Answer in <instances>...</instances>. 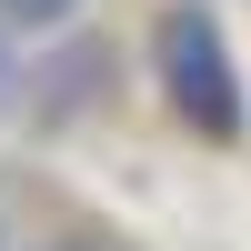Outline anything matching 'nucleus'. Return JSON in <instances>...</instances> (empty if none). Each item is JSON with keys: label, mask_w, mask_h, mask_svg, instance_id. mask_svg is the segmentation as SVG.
Masks as SVG:
<instances>
[{"label": "nucleus", "mask_w": 251, "mask_h": 251, "mask_svg": "<svg viewBox=\"0 0 251 251\" xmlns=\"http://www.w3.org/2000/svg\"><path fill=\"white\" fill-rule=\"evenodd\" d=\"M151 80H161L181 131H201V141L251 131V80H241V50H231L211 0H161L151 10Z\"/></svg>", "instance_id": "nucleus-1"}, {"label": "nucleus", "mask_w": 251, "mask_h": 251, "mask_svg": "<svg viewBox=\"0 0 251 251\" xmlns=\"http://www.w3.org/2000/svg\"><path fill=\"white\" fill-rule=\"evenodd\" d=\"M121 60L100 50L91 30H60V40H40V71H30V111L40 121H91L100 111V80H111Z\"/></svg>", "instance_id": "nucleus-2"}, {"label": "nucleus", "mask_w": 251, "mask_h": 251, "mask_svg": "<svg viewBox=\"0 0 251 251\" xmlns=\"http://www.w3.org/2000/svg\"><path fill=\"white\" fill-rule=\"evenodd\" d=\"M80 10L91 0H0V30L10 40H60V30H80Z\"/></svg>", "instance_id": "nucleus-3"}, {"label": "nucleus", "mask_w": 251, "mask_h": 251, "mask_svg": "<svg viewBox=\"0 0 251 251\" xmlns=\"http://www.w3.org/2000/svg\"><path fill=\"white\" fill-rule=\"evenodd\" d=\"M10 111H30V60H20V40L0 30V121Z\"/></svg>", "instance_id": "nucleus-4"}, {"label": "nucleus", "mask_w": 251, "mask_h": 251, "mask_svg": "<svg viewBox=\"0 0 251 251\" xmlns=\"http://www.w3.org/2000/svg\"><path fill=\"white\" fill-rule=\"evenodd\" d=\"M30 251H100V241H30Z\"/></svg>", "instance_id": "nucleus-5"}]
</instances>
